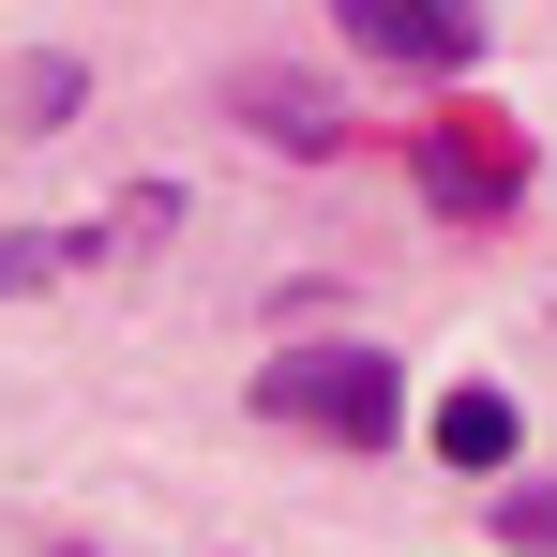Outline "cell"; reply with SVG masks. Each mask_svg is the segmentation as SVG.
<instances>
[{
    "instance_id": "obj_3",
    "label": "cell",
    "mask_w": 557,
    "mask_h": 557,
    "mask_svg": "<svg viewBox=\"0 0 557 557\" xmlns=\"http://www.w3.org/2000/svg\"><path fill=\"white\" fill-rule=\"evenodd\" d=\"M437 453H453V467H512V392H482V376H467L453 407H437Z\"/></svg>"
},
{
    "instance_id": "obj_5",
    "label": "cell",
    "mask_w": 557,
    "mask_h": 557,
    "mask_svg": "<svg viewBox=\"0 0 557 557\" xmlns=\"http://www.w3.org/2000/svg\"><path fill=\"white\" fill-rule=\"evenodd\" d=\"M76 257H91V242H0V301H15V286H46V272H76Z\"/></svg>"
},
{
    "instance_id": "obj_4",
    "label": "cell",
    "mask_w": 557,
    "mask_h": 557,
    "mask_svg": "<svg viewBox=\"0 0 557 557\" xmlns=\"http://www.w3.org/2000/svg\"><path fill=\"white\" fill-rule=\"evenodd\" d=\"M497 543H528V557H557V482H528V497H497Z\"/></svg>"
},
{
    "instance_id": "obj_1",
    "label": "cell",
    "mask_w": 557,
    "mask_h": 557,
    "mask_svg": "<svg viewBox=\"0 0 557 557\" xmlns=\"http://www.w3.org/2000/svg\"><path fill=\"white\" fill-rule=\"evenodd\" d=\"M257 422H286V437H332V453H392L407 392H392V362H376V347H286V362L257 376Z\"/></svg>"
},
{
    "instance_id": "obj_2",
    "label": "cell",
    "mask_w": 557,
    "mask_h": 557,
    "mask_svg": "<svg viewBox=\"0 0 557 557\" xmlns=\"http://www.w3.org/2000/svg\"><path fill=\"white\" fill-rule=\"evenodd\" d=\"M332 30H347V46H376V61L453 76L467 46H482V0H332Z\"/></svg>"
}]
</instances>
